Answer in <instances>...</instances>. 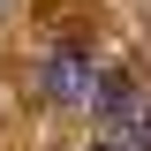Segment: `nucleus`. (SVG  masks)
<instances>
[{"instance_id":"nucleus-1","label":"nucleus","mask_w":151,"mask_h":151,"mask_svg":"<svg viewBox=\"0 0 151 151\" xmlns=\"http://www.w3.org/2000/svg\"><path fill=\"white\" fill-rule=\"evenodd\" d=\"M38 91L60 98V106H83V98H91V60L68 53V45H60V53H45V60H38Z\"/></svg>"},{"instance_id":"nucleus-2","label":"nucleus","mask_w":151,"mask_h":151,"mask_svg":"<svg viewBox=\"0 0 151 151\" xmlns=\"http://www.w3.org/2000/svg\"><path fill=\"white\" fill-rule=\"evenodd\" d=\"M113 121H121V136H129L136 151H151V98H136V91H129L121 106H113Z\"/></svg>"}]
</instances>
